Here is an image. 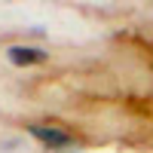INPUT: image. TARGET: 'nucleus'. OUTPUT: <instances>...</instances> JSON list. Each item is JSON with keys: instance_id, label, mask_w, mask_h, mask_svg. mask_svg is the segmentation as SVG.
Masks as SVG:
<instances>
[{"instance_id": "obj_2", "label": "nucleus", "mask_w": 153, "mask_h": 153, "mask_svg": "<svg viewBox=\"0 0 153 153\" xmlns=\"http://www.w3.org/2000/svg\"><path fill=\"white\" fill-rule=\"evenodd\" d=\"M6 58L12 61V65H19V68H28V65H40V61H46L49 52L40 49V46H9L6 49Z\"/></svg>"}, {"instance_id": "obj_1", "label": "nucleus", "mask_w": 153, "mask_h": 153, "mask_svg": "<svg viewBox=\"0 0 153 153\" xmlns=\"http://www.w3.org/2000/svg\"><path fill=\"white\" fill-rule=\"evenodd\" d=\"M28 132L37 138L40 144H46L49 150H65V147H71L74 144V138L68 135V132H61L58 126H43V123H31L28 126Z\"/></svg>"}]
</instances>
